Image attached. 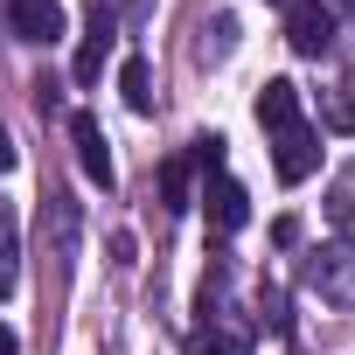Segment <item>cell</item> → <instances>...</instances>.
Segmentation results:
<instances>
[{"label":"cell","mask_w":355,"mask_h":355,"mask_svg":"<svg viewBox=\"0 0 355 355\" xmlns=\"http://www.w3.org/2000/svg\"><path fill=\"white\" fill-rule=\"evenodd\" d=\"M279 8H293V0H279Z\"/></svg>","instance_id":"20"},{"label":"cell","mask_w":355,"mask_h":355,"mask_svg":"<svg viewBox=\"0 0 355 355\" xmlns=\"http://www.w3.org/2000/svg\"><path fill=\"white\" fill-rule=\"evenodd\" d=\"M70 139H77V167L91 174L98 189H112V182H119V167H112V146H105V125H98L91 112H70Z\"/></svg>","instance_id":"7"},{"label":"cell","mask_w":355,"mask_h":355,"mask_svg":"<svg viewBox=\"0 0 355 355\" xmlns=\"http://www.w3.org/2000/svg\"><path fill=\"white\" fill-rule=\"evenodd\" d=\"M42 216H49V258H56V272H70V265H77V244H84L77 202H70V196H49V202H42Z\"/></svg>","instance_id":"8"},{"label":"cell","mask_w":355,"mask_h":355,"mask_svg":"<svg viewBox=\"0 0 355 355\" xmlns=\"http://www.w3.org/2000/svg\"><path fill=\"white\" fill-rule=\"evenodd\" d=\"M223 160H230L223 132H202V139H196V153H189V167H202V174H223Z\"/></svg>","instance_id":"16"},{"label":"cell","mask_w":355,"mask_h":355,"mask_svg":"<svg viewBox=\"0 0 355 355\" xmlns=\"http://www.w3.org/2000/svg\"><path fill=\"white\" fill-rule=\"evenodd\" d=\"M202 209H209V230L216 237H237L251 223V196L237 174H202Z\"/></svg>","instance_id":"3"},{"label":"cell","mask_w":355,"mask_h":355,"mask_svg":"<svg viewBox=\"0 0 355 355\" xmlns=\"http://www.w3.org/2000/svg\"><path fill=\"white\" fill-rule=\"evenodd\" d=\"M258 125H265V132L300 125V84H293V77H272V84L258 91Z\"/></svg>","instance_id":"9"},{"label":"cell","mask_w":355,"mask_h":355,"mask_svg":"<svg viewBox=\"0 0 355 355\" xmlns=\"http://www.w3.org/2000/svg\"><path fill=\"white\" fill-rule=\"evenodd\" d=\"M300 286L320 300V306H355V244L348 237H327V244H313L306 258H300Z\"/></svg>","instance_id":"1"},{"label":"cell","mask_w":355,"mask_h":355,"mask_svg":"<svg viewBox=\"0 0 355 355\" xmlns=\"http://www.w3.org/2000/svg\"><path fill=\"white\" fill-rule=\"evenodd\" d=\"M119 49V8H105V0H91V15H84V42H77V63H70V84H98L105 63Z\"/></svg>","instance_id":"2"},{"label":"cell","mask_w":355,"mask_h":355,"mask_svg":"<svg viewBox=\"0 0 355 355\" xmlns=\"http://www.w3.org/2000/svg\"><path fill=\"white\" fill-rule=\"evenodd\" d=\"M160 196H167V209L182 216L189 202H196V182H189V160H160Z\"/></svg>","instance_id":"13"},{"label":"cell","mask_w":355,"mask_h":355,"mask_svg":"<svg viewBox=\"0 0 355 355\" xmlns=\"http://www.w3.org/2000/svg\"><path fill=\"white\" fill-rule=\"evenodd\" d=\"M189 355H251V334L230 327V320H202L189 334Z\"/></svg>","instance_id":"10"},{"label":"cell","mask_w":355,"mask_h":355,"mask_svg":"<svg viewBox=\"0 0 355 355\" xmlns=\"http://www.w3.org/2000/svg\"><path fill=\"white\" fill-rule=\"evenodd\" d=\"M334 8H355V0H334Z\"/></svg>","instance_id":"19"},{"label":"cell","mask_w":355,"mask_h":355,"mask_svg":"<svg viewBox=\"0 0 355 355\" xmlns=\"http://www.w3.org/2000/svg\"><path fill=\"white\" fill-rule=\"evenodd\" d=\"M0 355H21V341H15V334H8V327H0Z\"/></svg>","instance_id":"18"},{"label":"cell","mask_w":355,"mask_h":355,"mask_svg":"<svg viewBox=\"0 0 355 355\" xmlns=\"http://www.w3.org/2000/svg\"><path fill=\"white\" fill-rule=\"evenodd\" d=\"M286 42H293V56H327L334 49V8L293 0V8H286Z\"/></svg>","instance_id":"5"},{"label":"cell","mask_w":355,"mask_h":355,"mask_svg":"<svg viewBox=\"0 0 355 355\" xmlns=\"http://www.w3.org/2000/svg\"><path fill=\"white\" fill-rule=\"evenodd\" d=\"M119 91H125L132 112H153V63H146V56H125V63H119Z\"/></svg>","instance_id":"12"},{"label":"cell","mask_w":355,"mask_h":355,"mask_svg":"<svg viewBox=\"0 0 355 355\" xmlns=\"http://www.w3.org/2000/svg\"><path fill=\"white\" fill-rule=\"evenodd\" d=\"M272 167H279V182H306V174L320 167V132L300 119L286 132H272Z\"/></svg>","instance_id":"6"},{"label":"cell","mask_w":355,"mask_h":355,"mask_svg":"<svg viewBox=\"0 0 355 355\" xmlns=\"http://www.w3.org/2000/svg\"><path fill=\"white\" fill-rule=\"evenodd\" d=\"M237 49V15H216L209 28H202V63H223Z\"/></svg>","instance_id":"14"},{"label":"cell","mask_w":355,"mask_h":355,"mask_svg":"<svg viewBox=\"0 0 355 355\" xmlns=\"http://www.w3.org/2000/svg\"><path fill=\"white\" fill-rule=\"evenodd\" d=\"M258 327H265V334H286V327H293V313H286V293H279V286H265V293H258Z\"/></svg>","instance_id":"15"},{"label":"cell","mask_w":355,"mask_h":355,"mask_svg":"<svg viewBox=\"0 0 355 355\" xmlns=\"http://www.w3.org/2000/svg\"><path fill=\"white\" fill-rule=\"evenodd\" d=\"M21 286V230H15V209L0 202V300Z\"/></svg>","instance_id":"11"},{"label":"cell","mask_w":355,"mask_h":355,"mask_svg":"<svg viewBox=\"0 0 355 355\" xmlns=\"http://www.w3.org/2000/svg\"><path fill=\"white\" fill-rule=\"evenodd\" d=\"M8 28L21 42H35V49H56L70 15H63V0H8Z\"/></svg>","instance_id":"4"},{"label":"cell","mask_w":355,"mask_h":355,"mask_svg":"<svg viewBox=\"0 0 355 355\" xmlns=\"http://www.w3.org/2000/svg\"><path fill=\"white\" fill-rule=\"evenodd\" d=\"M15 167V139H8V125H0V174Z\"/></svg>","instance_id":"17"}]
</instances>
